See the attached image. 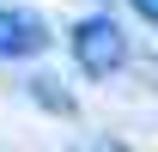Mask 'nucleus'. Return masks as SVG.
Here are the masks:
<instances>
[{"label":"nucleus","mask_w":158,"mask_h":152,"mask_svg":"<svg viewBox=\"0 0 158 152\" xmlns=\"http://www.w3.org/2000/svg\"><path fill=\"white\" fill-rule=\"evenodd\" d=\"M73 61H79V73H91V79H110L128 61V37H122V24L116 19H103V12H91V19H79L73 24Z\"/></svg>","instance_id":"f257e3e1"},{"label":"nucleus","mask_w":158,"mask_h":152,"mask_svg":"<svg viewBox=\"0 0 158 152\" xmlns=\"http://www.w3.org/2000/svg\"><path fill=\"white\" fill-rule=\"evenodd\" d=\"M49 49V24L37 12H19V6H0V55L6 61H24V55H43Z\"/></svg>","instance_id":"f03ea898"},{"label":"nucleus","mask_w":158,"mask_h":152,"mask_svg":"<svg viewBox=\"0 0 158 152\" xmlns=\"http://www.w3.org/2000/svg\"><path fill=\"white\" fill-rule=\"evenodd\" d=\"M134 12H140L146 24H158V0H134Z\"/></svg>","instance_id":"7ed1b4c3"}]
</instances>
